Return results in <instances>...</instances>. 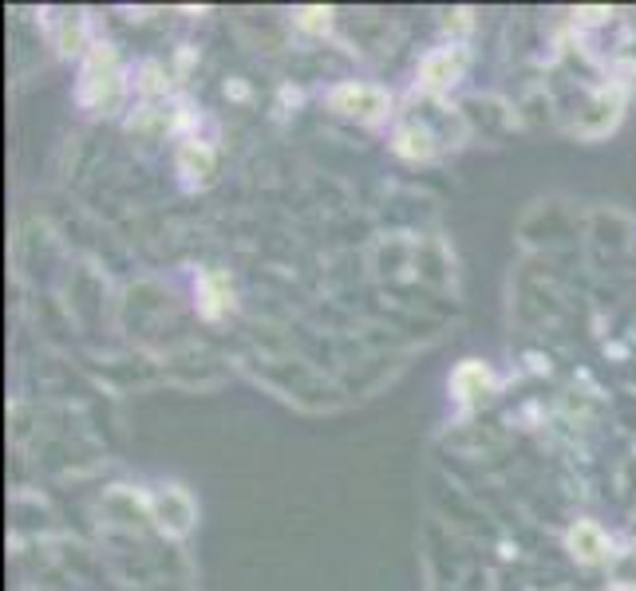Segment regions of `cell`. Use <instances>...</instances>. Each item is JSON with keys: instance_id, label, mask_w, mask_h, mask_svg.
<instances>
[{"instance_id": "6da1fadb", "label": "cell", "mask_w": 636, "mask_h": 591, "mask_svg": "<svg viewBox=\"0 0 636 591\" xmlns=\"http://www.w3.org/2000/svg\"><path fill=\"white\" fill-rule=\"evenodd\" d=\"M328 103L340 111V115H360V118H376L388 111V95L380 87H363V83H345L328 95Z\"/></svg>"}, {"instance_id": "8992f818", "label": "cell", "mask_w": 636, "mask_h": 591, "mask_svg": "<svg viewBox=\"0 0 636 591\" xmlns=\"http://www.w3.org/2000/svg\"><path fill=\"white\" fill-rule=\"evenodd\" d=\"M178 166H182V174H202L206 178L209 170H214V154L206 151V146H198V143H186L182 146V154H178Z\"/></svg>"}, {"instance_id": "3957f363", "label": "cell", "mask_w": 636, "mask_h": 591, "mask_svg": "<svg viewBox=\"0 0 636 591\" xmlns=\"http://www.w3.org/2000/svg\"><path fill=\"white\" fill-rule=\"evenodd\" d=\"M570 548H573V556H582V560H601V552H605V537H601L597 525L582 520V525L570 532Z\"/></svg>"}, {"instance_id": "277c9868", "label": "cell", "mask_w": 636, "mask_h": 591, "mask_svg": "<svg viewBox=\"0 0 636 591\" xmlns=\"http://www.w3.org/2000/svg\"><path fill=\"white\" fill-rule=\"evenodd\" d=\"M486 367L482 363H463V367L454 371V394L459 398H474V394H482V386H486Z\"/></svg>"}, {"instance_id": "7a4b0ae2", "label": "cell", "mask_w": 636, "mask_h": 591, "mask_svg": "<svg viewBox=\"0 0 636 591\" xmlns=\"http://www.w3.org/2000/svg\"><path fill=\"white\" fill-rule=\"evenodd\" d=\"M459 72H463V52L459 48H439V52H431L423 60L419 80L428 83V87H447V83L459 80Z\"/></svg>"}, {"instance_id": "5b68a950", "label": "cell", "mask_w": 636, "mask_h": 591, "mask_svg": "<svg viewBox=\"0 0 636 591\" xmlns=\"http://www.w3.org/2000/svg\"><path fill=\"white\" fill-rule=\"evenodd\" d=\"M396 151L408 154V158H431V135L419 126H403L396 135Z\"/></svg>"}]
</instances>
